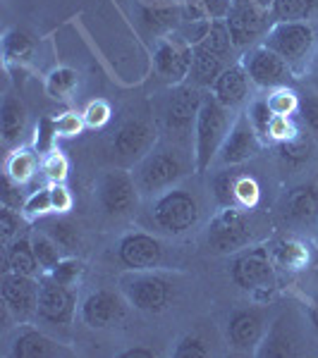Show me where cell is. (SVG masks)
Masks as SVG:
<instances>
[{
	"mask_svg": "<svg viewBox=\"0 0 318 358\" xmlns=\"http://www.w3.org/2000/svg\"><path fill=\"white\" fill-rule=\"evenodd\" d=\"M53 213V203H50V187H39L36 192L27 196L25 206H22V215L27 222H36L41 217Z\"/></svg>",
	"mask_w": 318,
	"mask_h": 358,
	"instance_id": "cell-40",
	"label": "cell"
},
{
	"mask_svg": "<svg viewBox=\"0 0 318 358\" xmlns=\"http://www.w3.org/2000/svg\"><path fill=\"white\" fill-rule=\"evenodd\" d=\"M261 43L265 48L275 50L280 57H285L294 72L302 74L309 67L318 36L309 22H273Z\"/></svg>",
	"mask_w": 318,
	"mask_h": 358,
	"instance_id": "cell-3",
	"label": "cell"
},
{
	"mask_svg": "<svg viewBox=\"0 0 318 358\" xmlns=\"http://www.w3.org/2000/svg\"><path fill=\"white\" fill-rule=\"evenodd\" d=\"M55 127H57V136L60 138H74L84 131V115L77 110H65L62 115L55 117Z\"/></svg>",
	"mask_w": 318,
	"mask_h": 358,
	"instance_id": "cell-47",
	"label": "cell"
},
{
	"mask_svg": "<svg viewBox=\"0 0 318 358\" xmlns=\"http://www.w3.org/2000/svg\"><path fill=\"white\" fill-rule=\"evenodd\" d=\"M27 106L22 103L20 96L5 94L3 103H0V134H3L5 146H15L22 141L27 131Z\"/></svg>",
	"mask_w": 318,
	"mask_h": 358,
	"instance_id": "cell-23",
	"label": "cell"
},
{
	"mask_svg": "<svg viewBox=\"0 0 318 358\" xmlns=\"http://www.w3.org/2000/svg\"><path fill=\"white\" fill-rule=\"evenodd\" d=\"M84 115V122L86 127H91V129H101V127H106L111 122L113 117V108L108 101H103V98H96V101H89L86 103V108L82 110Z\"/></svg>",
	"mask_w": 318,
	"mask_h": 358,
	"instance_id": "cell-46",
	"label": "cell"
},
{
	"mask_svg": "<svg viewBox=\"0 0 318 358\" xmlns=\"http://www.w3.org/2000/svg\"><path fill=\"white\" fill-rule=\"evenodd\" d=\"M263 332V315L256 308H240L228 320V342L237 351H256Z\"/></svg>",
	"mask_w": 318,
	"mask_h": 358,
	"instance_id": "cell-19",
	"label": "cell"
},
{
	"mask_svg": "<svg viewBox=\"0 0 318 358\" xmlns=\"http://www.w3.org/2000/svg\"><path fill=\"white\" fill-rule=\"evenodd\" d=\"M311 320H314V325L318 327V301L314 303V308H311Z\"/></svg>",
	"mask_w": 318,
	"mask_h": 358,
	"instance_id": "cell-55",
	"label": "cell"
},
{
	"mask_svg": "<svg viewBox=\"0 0 318 358\" xmlns=\"http://www.w3.org/2000/svg\"><path fill=\"white\" fill-rule=\"evenodd\" d=\"M39 158H41V155L29 146L15 148V151L8 155V160H5V175L13 177L20 187H27V184L36 177L39 167H41Z\"/></svg>",
	"mask_w": 318,
	"mask_h": 358,
	"instance_id": "cell-29",
	"label": "cell"
},
{
	"mask_svg": "<svg viewBox=\"0 0 318 358\" xmlns=\"http://www.w3.org/2000/svg\"><path fill=\"white\" fill-rule=\"evenodd\" d=\"M316 8L318 0H273L270 17L273 22H306Z\"/></svg>",
	"mask_w": 318,
	"mask_h": 358,
	"instance_id": "cell-33",
	"label": "cell"
},
{
	"mask_svg": "<svg viewBox=\"0 0 318 358\" xmlns=\"http://www.w3.org/2000/svg\"><path fill=\"white\" fill-rule=\"evenodd\" d=\"M32 246H34V253H36V258H39V263H41V270H43V275L46 273H50V270L55 268L57 263L62 261V248L55 244L53 241V236H50L46 229H34L32 234Z\"/></svg>",
	"mask_w": 318,
	"mask_h": 358,
	"instance_id": "cell-35",
	"label": "cell"
},
{
	"mask_svg": "<svg viewBox=\"0 0 318 358\" xmlns=\"http://www.w3.org/2000/svg\"><path fill=\"white\" fill-rule=\"evenodd\" d=\"M204 101L199 86L184 82L180 86H172V94L165 106V134L180 146L192 143L194 146V127L199 117V108Z\"/></svg>",
	"mask_w": 318,
	"mask_h": 358,
	"instance_id": "cell-6",
	"label": "cell"
},
{
	"mask_svg": "<svg viewBox=\"0 0 318 358\" xmlns=\"http://www.w3.org/2000/svg\"><path fill=\"white\" fill-rule=\"evenodd\" d=\"M194 62V45H189L180 34H170L158 41L153 50V69L163 82L180 86L189 82Z\"/></svg>",
	"mask_w": 318,
	"mask_h": 358,
	"instance_id": "cell-12",
	"label": "cell"
},
{
	"mask_svg": "<svg viewBox=\"0 0 318 358\" xmlns=\"http://www.w3.org/2000/svg\"><path fill=\"white\" fill-rule=\"evenodd\" d=\"M285 217L297 224L318 222V187L316 184H302L294 187L285 199Z\"/></svg>",
	"mask_w": 318,
	"mask_h": 358,
	"instance_id": "cell-25",
	"label": "cell"
},
{
	"mask_svg": "<svg viewBox=\"0 0 318 358\" xmlns=\"http://www.w3.org/2000/svg\"><path fill=\"white\" fill-rule=\"evenodd\" d=\"M187 175V163L172 148H153L137 163L134 179L141 194H163Z\"/></svg>",
	"mask_w": 318,
	"mask_h": 358,
	"instance_id": "cell-7",
	"label": "cell"
},
{
	"mask_svg": "<svg viewBox=\"0 0 318 358\" xmlns=\"http://www.w3.org/2000/svg\"><path fill=\"white\" fill-rule=\"evenodd\" d=\"M277 153H280V160L287 165H304L306 160H309L311 155V143L306 141V138L299 134L297 138H292V141L287 143H277Z\"/></svg>",
	"mask_w": 318,
	"mask_h": 358,
	"instance_id": "cell-43",
	"label": "cell"
},
{
	"mask_svg": "<svg viewBox=\"0 0 318 358\" xmlns=\"http://www.w3.org/2000/svg\"><path fill=\"white\" fill-rule=\"evenodd\" d=\"M25 196H22V187L15 182L10 175H5L3 172V194H0V206H10L15 208V210H22V206H25Z\"/></svg>",
	"mask_w": 318,
	"mask_h": 358,
	"instance_id": "cell-52",
	"label": "cell"
},
{
	"mask_svg": "<svg viewBox=\"0 0 318 358\" xmlns=\"http://www.w3.org/2000/svg\"><path fill=\"white\" fill-rule=\"evenodd\" d=\"M265 103H268V108L273 115H287V117H294V115L299 113L302 96H299L292 86H277V89L268 91Z\"/></svg>",
	"mask_w": 318,
	"mask_h": 358,
	"instance_id": "cell-37",
	"label": "cell"
},
{
	"mask_svg": "<svg viewBox=\"0 0 318 358\" xmlns=\"http://www.w3.org/2000/svg\"><path fill=\"white\" fill-rule=\"evenodd\" d=\"M233 120H230V108L218 103L213 94H206L199 108V117L194 127V170L206 172L213 165V160L221 153V146L228 136Z\"/></svg>",
	"mask_w": 318,
	"mask_h": 358,
	"instance_id": "cell-1",
	"label": "cell"
},
{
	"mask_svg": "<svg viewBox=\"0 0 318 358\" xmlns=\"http://www.w3.org/2000/svg\"><path fill=\"white\" fill-rule=\"evenodd\" d=\"M46 94L53 101H67L79 89V72L74 67H55L46 77Z\"/></svg>",
	"mask_w": 318,
	"mask_h": 358,
	"instance_id": "cell-32",
	"label": "cell"
},
{
	"mask_svg": "<svg viewBox=\"0 0 318 358\" xmlns=\"http://www.w3.org/2000/svg\"><path fill=\"white\" fill-rule=\"evenodd\" d=\"M201 43H204L208 50H213L216 55H221L223 60H228L235 50L233 36H230V29H228V24H225V20L211 22V29H208V34L204 36V41Z\"/></svg>",
	"mask_w": 318,
	"mask_h": 358,
	"instance_id": "cell-38",
	"label": "cell"
},
{
	"mask_svg": "<svg viewBox=\"0 0 318 358\" xmlns=\"http://www.w3.org/2000/svg\"><path fill=\"white\" fill-rule=\"evenodd\" d=\"M146 5H163V3H177V0H144Z\"/></svg>",
	"mask_w": 318,
	"mask_h": 358,
	"instance_id": "cell-56",
	"label": "cell"
},
{
	"mask_svg": "<svg viewBox=\"0 0 318 358\" xmlns=\"http://www.w3.org/2000/svg\"><path fill=\"white\" fill-rule=\"evenodd\" d=\"M258 199H261V187L254 177L247 175H237L235 182V208H242V210H251V208L258 206Z\"/></svg>",
	"mask_w": 318,
	"mask_h": 358,
	"instance_id": "cell-41",
	"label": "cell"
},
{
	"mask_svg": "<svg viewBox=\"0 0 318 358\" xmlns=\"http://www.w3.org/2000/svg\"><path fill=\"white\" fill-rule=\"evenodd\" d=\"M235 182L237 175H233V172H223V175L213 179V192H216L221 208H235Z\"/></svg>",
	"mask_w": 318,
	"mask_h": 358,
	"instance_id": "cell-49",
	"label": "cell"
},
{
	"mask_svg": "<svg viewBox=\"0 0 318 358\" xmlns=\"http://www.w3.org/2000/svg\"><path fill=\"white\" fill-rule=\"evenodd\" d=\"M39 292H41V280H36V277L17 275L10 270H3V275H0V299L15 320L27 322L36 317Z\"/></svg>",
	"mask_w": 318,
	"mask_h": 358,
	"instance_id": "cell-14",
	"label": "cell"
},
{
	"mask_svg": "<svg viewBox=\"0 0 318 358\" xmlns=\"http://www.w3.org/2000/svg\"><path fill=\"white\" fill-rule=\"evenodd\" d=\"M0 45H3V62L8 69L27 65L32 60L34 50H36L34 38L27 31H22V29H8L3 34V43Z\"/></svg>",
	"mask_w": 318,
	"mask_h": 358,
	"instance_id": "cell-28",
	"label": "cell"
},
{
	"mask_svg": "<svg viewBox=\"0 0 318 358\" xmlns=\"http://www.w3.org/2000/svg\"><path fill=\"white\" fill-rule=\"evenodd\" d=\"M240 62L244 65L251 84L265 91L277 89V86H290L297 79V72L290 67V62L277 55L275 50L265 48L263 43L247 50Z\"/></svg>",
	"mask_w": 318,
	"mask_h": 358,
	"instance_id": "cell-10",
	"label": "cell"
},
{
	"mask_svg": "<svg viewBox=\"0 0 318 358\" xmlns=\"http://www.w3.org/2000/svg\"><path fill=\"white\" fill-rule=\"evenodd\" d=\"M41 172L48 179V184H62L69 175V160L62 151H50L41 158Z\"/></svg>",
	"mask_w": 318,
	"mask_h": 358,
	"instance_id": "cell-42",
	"label": "cell"
},
{
	"mask_svg": "<svg viewBox=\"0 0 318 358\" xmlns=\"http://www.w3.org/2000/svg\"><path fill=\"white\" fill-rule=\"evenodd\" d=\"M158 129L144 117H130L118 127L113 136V151L123 163H139L155 148Z\"/></svg>",
	"mask_w": 318,
	"mask_h": 358,
	"instance_id": "cell-15",
	"label": "cell"
},
{
	"mask_svg": "<svg viewBox=\"0 0 318 358\" xmlns=\"http://www.w3.org/2000/svg\"><path fill=\"white\" fill-rule=\"evenodd\" d=\"M225 24L230 29L235 48L244 50L263 41L268 29L273 27V17H270V10L261 8L256 0H233Z\"/></svg>",
	"mask_w": 318,
	"mask_h": 358,
	"instance_id": "cell-8",
	"label": "cell"
},
{
	"mask_svg": "<svg viewBox=\"0 0 318 358\" xmlns=\"http://www.w3.org/2000/svg\"><path fill=\"white\" fill-rule=\"evenodd\" d=\"M261 8H265V10H270V5H273V0H256Z\"/></svg>",
	"mask_w": 318,
	"mask_h": 358,
	"instance_id": "cell-57",
	"label": "cell"
},
{
	"mask_svg": "<svg viewBox=\"0 0 318 358\" xmlns=\"http://www.w3.org/2000/svg\"><path fill=\"white\" fill-rule=\"evenodd\" d=\"M22 222H27L22 210H15L10 206H0V239H3V246H8L10 241H15L20 236Z\"/></svg>",
	"mask_w": 318,
	"mask_h": 358,
	"instance_id": "cell-45",
	"label": "cell"
},
{
	"mask_svg": "<svg viewBox=\"0 0 318 358\" xmlns=\"http://www.w3.org/2000/svg\"><path fill=\"white\" fill-rule=\"evenodd\" d=\"M225 67H228V60H223L221 55H216L213 50H208L204 43H196L189 84L199 86V89H211V86L216 84V79L223 74Z\"/></svg>",
	"mask_w": 318,
	"mask_h": 358,
	"instance_id": "cell-26",
	"label": "cell"
},
{
	"mask_svg": "<svg viewBox=\"0 0 318 358\" xmlns=\"http://www.w3.org/2000/svg\"><path fill=\"white\" fill-rule=\"evenodd\" d=\"M3 261L5 270L17 275H29V277H41V263H39L36 253L32 246V236H17L15 241H10L3 248Z\"/></svg>",
	"mask_w": 318,
	"mask_h": 358,
	"instance_id": "cell-24",
	"label": "cell"
},
{
	"mask_svg": "<svg viewBox=\"0 0 318 358\" xmlns=\"http://www.w3.org/2000/svg\"><path fill=\"white\" fill-rule=\"evenodd\" d=\"M57 127H55V117L50 115H41L36 122V129H34V143L32 148L39 155H48L50 151H55V143H57Z\"/></svg>",
	"mask_w": 318,
	"mask_h": 358,
	"instance_id": "cell-39",
	"label": "cell"
},
{
	"mask_svg": "<svg viewBox=\"0 0 318 358\" xmlns=\"http://www.w3.org/2000/svg\"><path fill=\"white\" fill-rule=\"evenodd\" d=\"M199 201L192 192L187 189H167L153 201L151 206V220L155 227L160 229L163 234L170 236H180L189 229L196 227L199 222Z\"/></svg>",
	"mask_w": 318,
	"mask_h": 358,
	"instance_id": "cell-5",
	"label": "cell"
},
{
	"mask_svg": "<svg viewBox=\"0 0 318 358\" xmlns=\"http://www.w3.org/2000/svg\"><path fill=\"white\" fill-rule=\"evenodd\" d=\"M84 273H86V263L82 258L77 256H62V261L55 265L50 273H46L53 282L62 287H69V289H77L79 282L84 280Z\"/></svg>",
	"mask_w": 318,
	"mask_h": 358,
	"instance_id": "cell-36",
	"label": "cell"
},
{
	"mask_svg": "<svg viewBox=\"0 0 318 358\" xmlns=\"http://www.w3.org/2000/svg\"><path fill=\"white\" fill-rule=\"evenodd\" d=\"M10 354L15 358H62L72 356V349L55 342L53 337H48L46 332L36 330V327L27 325L17 332Z\"/></svg>",
	"mask_w": 318,
	"mask_h": 358,
	"instance_id": "cell-20",
	"label": "cell"
},
{
	"mask_svg": "<svg viewBox=\"0 0 318 358\" xmlns=\"http://www.w3.org/2000/svg\"><path fill=\"white\" fill-rule=\"evenodd\" d=\"M275 265L270 258L268 244L247 246L235 253L230 261V280L240 287L242 292L251 294L256 301H268L273 296L277 280Z\"/></svg>",
	"mask_w": 318,
	"mask_h": 358,
	"instance_id": "cell-2",
	"label": "cell"
},
{
	"mask_svg": "<svg viewBox=\"0 0 318 358\" xmlns=\"http://www.w3.org/2000/svg\"><path fill=\"white\" fill-rule=\"evenodd\" d=\"M299 117L304 127H309L314 134H318V94H309L299 103Z\"/></svg>",
	"mask_w": 318,
	"mask_h": 358,
	"instance_id": "cell-53",
	"label": "cell"
},
{
	"mask_svg": "<svg viewBox=\"0 0 318 358\" xmlns=\"http://www.w3.org/2000/svg\"><path fill=\"white\" fill-rule=\"evenodd\" d=\"M247 115H249L251 124L256 127V131L261 134L263 141L268 143V124H270V117H273V113H270L265 98H258V101H254L251 106H249V110H247Z\"/></svg>",
	"mask_w": 318,
	"mask_h": 358,
	"instance_id": "cell-48",
	"label": "cell"
},
{
	"mask_svg": "<svg viewBox=\"0 0 318 358\" xmlns=\"http://www.w3.org/2000/svg\"><path fill=\"white\" fill-rule=\"evenodd\" d=\"M299 136V127L294 117L287 115H273L268 124V143H287Z\"/></svg>",
	"mask_w": 318,
	"mask_h": 358,
	"instance_id": "cell-44",
	"label": "cell"
},
{
	"mask_svg": "<svg viewBox=\"0 0 318 358\" xmlns=\"http://www.w3.org/2000/svg\"><path fill=\"white\" fill-rule=\"evenodd\" d=\"M120 292L127 303L141 313H163L175 296L167 277L158 275L155 270H130L120 277Z\"/></svg>",
	"mask_w": 318,
	"mask_h": 358,
	"instance_id": "cell-4",
	"label": "cell"
},
{
	"mask_svg": "<svg viewBox=\"0 0 318 358\" xmlns=\"http://www.w3.org/2000/svg\"><path fill=\"white\" fill-rule=\"evenodd\" d=\"M294 354V337L290 327L285 325V320H277L268 332H263V339L256 349V356H292Z\"/></svg>",
	"mask_w": 318,
	"mask_h": 358,
	"instance_id": "cell-31",
	"label": "cell"
},
{
	"mask_svg": "<svg viewBox=\"0 0 318 358\" xmlns=\"http://www.w3.org/2000/svg\"><path fill=\"white\" fill-rule=\"evenodd\" d=\"M249 74H247V69L242 62H237V65H228L223 69V74L216 79V84L211 86V94L218 98V103H223L225 108H237L242 106V103L247 101V96H249Z\"/></svg>",
	"mask_w": 318,
	"mask_h": 358,
	"instance_id": "cell-21",
	"label": "cell"
},
{
	"mask_svg": "<svg viewBox=\"0 0 318 358\" xmlns=\"http://www.w3.org/2000/svg\"><path fill=\"white\" fill-rule=\"evenodd\" d=\"M50 187V203H53V213L55 215H67L74 206V196L72 192L62 184H48Z\"/></svg>",
	"mask_w": 318,
	"mask_h": 358,
	"instance_id": "cell-51",
	"label": "cell"
},
{
	"mask_svg": "<svg viewBox=\"0 0 318 358\" xmlns=\"http://www.w3.org/2000/svg\"><path fill=\"white\" fill-rule=\"evenodd\" d=\"M127 299L123 292H111V289H98L91 292L89 296L79 303V315H82L84 325H89L91 330H106V327L118 325L127 313Z\"/></svg>",
	"mask_w": 318,
	"mask_h": 358,
	"instance_id": "cell-17",
	"label": "cell"
},
{
	"mask_svg": "<svg viewBox=\"0 0 318 358\" xmlns=\"http://www.w3.org/2000/svg\"><path fill=\"white\" fill-rule=\"evenodd\" d=\"M175 358H206L208 356V346L201 337L196 334H184V337L177 342L175 351H172Z\"/></svg>",
	"mask_w": 318,
	"mask_h": 358,
	"instance_id": "cell-50",
	"label": "cell"
},
{
	"mask_svg": "<svg viewBox=\"0 0 318 358\" xmlns=\"http://www.w3.org/2000/svg\"><path fill=\"white\" fill-rule=\"evenodd\" d=\"M118 261L127 270H155L163 263V244L148 232H130L118 244Z\"/></svg>",
	"mask_w": 318,
	"mask_h": 358,
	"instance_id": "cell-18",
	"label": "cell"
},
{
	"mask_svg": "<svg viewBox=\"0 0 318 358\" xmlns=\"http://www.w3.org/2000/svg\"><path fill=\"white\" fill-rule=\"evenodd\" d=\"M155 351L148 349V346H132V349H127L120 354V358H153Z\"/></svg>",
	"mask_w": 318,
	"mask_h": 358,
	"instance_id": "cell-54",
	"label": "cell"
},
{
	"mask_svg": "<svg viewBox=\"0 0 318 358\" xmlns=\"http://www.w3.org/2000/svg\"><path fill=\"white\" fill-rule=\"evenodd\" d=\"M77 306H79L77 289L57 285L48 275L41 277L36 317H41L48 325H72L74 315H77Z\"/></svg>",
	"mask_w": 318,
	"mask_h": 358,
	"instance_id": "cell-16",
	"label": "cell"
},
{
	"mask_svg": "<svg viewBox=\"0 0 318 358\" xmlns=\"http://www.w3.org/2000/svg\"><path fill=\"white\" fill-rule=\"evenodd\" d=\"M273 265L282 273H302L311 265V246L302 239H277L268 246Z\"/></svg>",
	"mask_w": 318,
	"mask_h": 358,
	"instance_id": "cell-22",
	"label": "cell"
},
{
	"mask_svg": "<svg viewBox=\"0 0 318 358\" xmlns=\"http://www.w3.org/2000/svg\"><path fill=\"white\" fill-rule=\"evenodd\" d=\"M208 246L216 253H237L251 244V229L247 210L242 208H221L208 224Z\"/></svg>",
	"mask_w": 318,
	"mask_h": 358,
	"instance_id": "cell-11",
	"label": "cell"
},
{
	"mask_svg": "<svg viewBox=\"0 0 318 358\" xmlns=\"http://www.w3.org/2000/svg\"><path fill=\"white\" fill-rule=\"evenodd\" d=\"M144 24L153 34H175L182 24V3H163V5H144L141 10Z\"/></svg>",
	"mask_w": 318,
	"mask_h": 358,
	"instance_id": "cell-27",
	"label": "cell"
},
{
	"mask_svg": "<svg viewBox=\"0 0 318 358\" xmlns=\"http://www.w3.org/2000/svg\"><path fill=\"white\" fill-rule=\"evenodd\" d=\"M139 194H141V189H139L134 175L130 170H123V167L103 172L96 184L98 203L111 217H125L132 210H137Z\"/></svg>",
	"mask_w": 318,
	"mask_h": 358,
	"instance_id": "cell-9",
	"label": "cell"
},
{
	"mask_svg": "<svg viewBox=\"0 0 318 358\" xmlns=\"http://www.w3.org/2000/svg\"><path fill=\"white\" fill-rule=\"evenodd\" d=\"M265 146V141L261 134L256 131V127L251 124L249 115L242 113L233 120L228 136H225L221 153H218V163L225 167H235V165H244L249 160L258 158Z\"/></svg>",
	"mask_w": 318,
	"mask_h": 358,
	"instance_id": "cell-13",
	"label": "cell"
},
{
	"mask_svg": "<svg viewBox=\"0 0 318 358\" xmlns=\"http://www.w3.org/2000/svg\"><path fill=\"white\" fill-rule=\"evenodd\" d=\"M233 0H182V22L225 20Z\"/></svg>",
	"mask_w": 318,
	"mask_h": 358,
	"instance_id": "cell-30",
	"label": "cell"
},
{
	"mask_svg": "<svg viewBox=\"0 0 318 358\" xmlns=\"http://www.w3.org/2000/svg\"><path fill=\"white\" fill-rule=\"evenodd\" d=\"M46 232L53 236V241L62 248L65 256H77L79 246H82V232L77 224L65 220V217H57V220L46 224Z\"/></svg>",
	"mask_w": 318,
	"mask_h": 358,
	"instance_id": "cell-34",
	"label": "cell"
},
{
	"mask_svg": "<svg viewBox=\"0 0 318 358\" xmlns=\"http://www.w3.org/2000/svg\"><path fill=\"white\" fill-rule=\"evenodd\" d=\"M314 84H316V89H318V77H316V79H314Z\"/></svg>",
	"mask_w": 318,
	"mask_h": 358,
	"instance_id": "cell-58",
	"label": "cell"
}]
</instances>
